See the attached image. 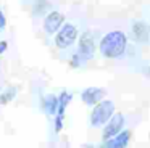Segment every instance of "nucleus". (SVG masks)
<instances>
[{"label":"nucleus","mask_w":150,"mask_h":148,"mask_svg":"<svg viewBox=\"0 0 150 148\" xmlns=\"http://www.w3.org/2000/svg\"><path fill=\"white\" fill-rule=\"evenodd\" d=\"M98 50H100L102 56L108 58V60H115L120 58L126 53L127 50V37L123 31H110L102 37L100 44H98Z\"/></svg>","instance_id":"1"},{"label":"nucleus","mask_w":150,"mask_h":148,"mask_svg":"<svg viewBox=\"0 0 150 148\" xmlns=\"http://www.w3.org/2000/svg\"><path fill=\"white\" fill-rule=\"evenodd\" d=\"M7 47H8V44H7L5 40H2V42H0V53H4V51L7 50Z\"/></svg>","instance_id":"16"},{"label":"nucleus","mask_w":150,"mask_h":148,"mask_svg":"<svg viewBox=\"0 0 150 148\" xmlns=\"http://www.w3.org/2000/svg\"><path fill=\"white\" fill-rule=\"evenodd\" d=\"M86 148H92V145H87V147H86Z\"/></svg>","instance_id":"18"},{"label":"nucleus","mask_w":150,"mask_h":148,"mask_svg":"<svg viewBox=\"0 0 150 148\" xmlns=\"http://www.w3.org/2000/svg\"><path fill=\"white\" fill-rule=\"evenodd\" d=\"M84 63H86V61L82 60L81 56H79V53H78V51H76V53H73V56H71V61H69V64H71L73 68H81Z\"/></svg>","instance_id":"14"},{"label":"nucleus","mask_w":150,"mask_h":148,"mask_svg":"<svg viewBox=\"0 0 150 148\" xmlns=\"http://www.w3.org/2000/svg\"><path fill=\"white\" fill-rule=\"evenodd\" d=\"M16 97V87H8L4 92L0 93V105H5V103L11 101V100Z\"/></svg>","instance_id":"13"},{"label":"nucleus","mask_w":150,"mask_h":148,"mask_svg":"<svg viewBox=\"0 0 150 148\" xmlns=\"http://www.w3.org/2000/svg\"><path fill=\"white\" fill-rule=\"evenodd\" d=\"M103 95H105L103 89H98V87H89V89L82 90L81 98H82V101H84L86 105L94 106V105H98V103L102 101Z\"/></svg>","instance_id":"9"},{"label":"nucleus","mask_w":150,"mask_h":148,"mask_svg":"<svg viewBox=\"0 0 150 148\" xmlns=\"http://www.w3.org/2000/svg\"><path fill=\"white\" fill-rule=\"evenodd\" d=\"M124 124V118L121 113H116V114L111 116V119L105 124L103 129V140H110V138H115L118 134H121V129H123Z\"/></svg>","instance_id":"7"},{"label":"nucleus","mask_w":150,"mask_h":148,"mask_svg":"<svg viewBox=\"0 0 150 148\" xmlns=\"http://www.w3.org/2000/svg\"><path fill=\"white\" fill-rule=\"evenodd\" d=\"M97 50V32L95 31H84L78 42V53L84 61L91 60Z\"/></svg>","instance_id":"4"},{"label":"nucleus","mask_w":150,"mask_h":148,"mask_svg":"<svg viewBox=\"0 0 150 148\" xmlns=\"http://www.w3.org/2000/svg\"><path fill=\"white\" fill-rule=\"evenodd\" d=\"M115 111V105L110 100H102L98 105H95V108L91 113V125L92 127H100V125L107 124L111 119Z\"/></svg>","instance_id":"3"},{"label":"nucleus","mask_w":150,"mask_h":148,"mask_svg":"<svg viewBox=\"0 0 150 148\" xmlns=\"http://www.w3.org/2000/svg\"><path fill=\"white\" fill-rule=\"evenodd\" d=\"M78 35H79V29L78 24L74 23H66L63 24V27L57 32L55 35V47L58 50H66L69 48L71 45H74V42L78 40Z\"/></svg>","instance_id":"2"},{"label":"nucleus","mask_w":150,"mask_h":148,"mask_svg":"<svg viewBox=\"0 0 150 148\" xmlns=\"http://www.w3.org/2000/svg\"><path fill=\"white\" fill-rule=\"evenodd\" d=\"M5 26H7V18H5V15H4V11L0 10V32L5 29Z\"/></svg>","instance_id":"15"},{"label":"nucleus","mask_w":150,"mask_h":148,"mask_svg":"<svg viewBox=\"0 0 150 148\" xmlns=\"http://www.w3.org/2000/svg\"><path fill=\"white\" fill-rule=\"evenodd\" d=\"M24 2H26V0H24ZM33 2H34V0H33Z\"/></svg>","instance_id":"19"},{"label":"nucleus","mask_w":150,"mask_h":148,"mask_svg":"<svg viewBox=\"0 0 150 148\" xmlns=\"http://www.w3.org/2000/svg\"><path fill=\"white\" fill-rule=\"evenodd\" d=\"M42 106H44V111L47 114H55L58 111V97L52 95V93L45 95L42 100Z\"/></svg>","instance_id":"11"},{"label":"nucleus","mask_w":150,"mask_h":148,"mask_svg":"<svg viewBox=\"0 0 150 148\" xmlns=\"http://www.w3.org/2000/svg\"><path fill=\"white\" fill-rule=\"evenodd\" d=\"M71 93L62 92L58 97V111H57V119H55V132H60L63 127V118H65V109L68 106V103L71 101Z\"/></svg>","instance_id":"8"},{"label":"nucleus","mask_w":150,"mask_h":148,"mask_svg":"<svg viewBox=\"0 0 150 148\" xmlns=\"http://www.w3.org/2000/svg\"><path fill=\"white\" fill-rule=\"evenodd\" d=\"M129 138H131V132L129 130H124V132H121V134H118L115 138L105 140L103 145H100L98 148H126Z\"/></svg>","instance_id":"10"},{"label":"nucleus","mask_w":150,"mask_h":148,"mask_svg":"<svg viewBox=\"0 0 150 148\" xmlns=\"http://www.w3.org/2000/svg\"><path fill=\"white\" fill-rule=\"evenodd\" d=\"M129 34L136 44H150V24L144 19H134L129 26Z\"/></svg>","instance_id":"5"},{"label":"nucleus","mask_w":150,"mask_h":148,"mask_svg":"<svg viewBox=\"0 0 150 148\" xmlns=\"http://www.w3.org/2000/svg\"><path fill=\"white\" fill-rule=\"evenodd\" d=\"M145 74H147V76H150V64L145 68Z\"/></svg>","instance_id":"17"},{"label":"nucleus","mask_w":150,"mask_h":148,"mask_svg":"<svg viewBox=\"0 0 150 148\" xmlns=\"http://www.w3.org/2000/svg\"><path fill=\"white\" fill-rule=\"evenodd\" d=\"M50 8L49 0H34L33 2V15L34 16H44L47 15Z\"/></svg>","instance_id":"12"},{"label":"nucleus","mask_w":150,"mask_h":148,"mask_svg":"<svg viewBox=\"0 0 150 148\" xmlns=\"http://www.w3.org/2000/svg\"><path fill=\"white\" fill-rule=\"evenodd\" d=\"M63 21H65L63 13L57 11V10L50 11L45 16V19H44V31H45V34L49 37L50 35H57V32L63 27Z\"/></svg>","instance_id":"6"}]
</instances>
